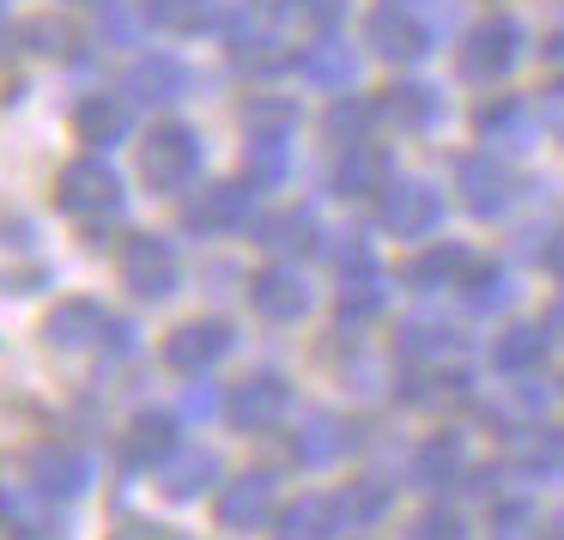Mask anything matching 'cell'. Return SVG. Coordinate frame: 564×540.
<instances>
[{
  "instance_id": "74e56055",
  "label": "cell",
  "mask_w": 564,
  "mask_h": 540,
  "mask_svg": "<svg viewBox=\"0 0 564 540\" xmlns=\"http://www.w3.org/2000/svg\"><path fill=\"white\" fill-rule=\"evenodd\" d=\"M528 522H534V510H528L522 498H510V504H498V510H491V534H498V540H522Z\"/></svg>"
},
{
  "instance_id": "1f68e13d",
  "label": "cell",
  "mask_w": 564,
  "mask_h": 540,
  "mask_svg": "<svg viewBox=\"0 0 564 540\" xmlns=\"http://www.w3.org/2000/svg\"><path fill=\"white\" fill-rule=\"evenodd\" d=\"M147 13L164 31H200L213 19V0H147Z\"/></svg>"
},
{
  "instance_id": "7dc6e473",
  "label": "cell",
  "mask_w": 564,
  "mask_h": 540,
  "mask_svg": "<svg viewBox=\"0 0 564 540\" xmlns=\"http://www.w3.org/2000/svg\"><path fill=\"white\" fill-rule=\"evenodd\" d=\"M546 62H564V31H558V37H546Z\"/></svg>"
},
{
  "instance_id": "ee69618b",
  "label": "cell",
  "mask_w": 564,
  "mask_h": 540,
  "mask_svg": "<svg viewBox=\"0 0 564 540\" xmlns=\"http://www.w3.org/2000/svg\"><path fill=\"white\" fill-rule=\"evenodd\" d=\"M188 413L207 419V413H213V395H207V389H188Z\"/></svg>"
},
{
  "instance_id": "b9f144b4",
  "label": "cell",
  "mask_w": 564,
  "mask_h": 540,
  "mask_svg": "<svg viewBox=\"0 0 564 540\" xmlns=\"http://www.w3.org/2000/svg\"><path fill=\"white\" fill-rule=\"evenodd\" d=\"M546 268H552V280L564 285V231H558V237H552V244H546Z\"/></svg>"
},
{
  "instance_id": "30bf717a",
  "label": "cell",
  "mask_w": 564,
  "mask_h": 540,
  "mask_svg": "<svg viewBox=\"0 0 564 540\" xmlns=\"http://www.w3.org/2000/svg\"><path fill=\"white\" fill-rule=\"evenodd\" d=\"M516 50H522V31H516L510 19H486V25H474V31H467V43H462V74L503 79V74H510V62H516Z\"/></svg>"
},
{
  "instance_id": "ab89813d",
  "label": "cell",
  "mask_w": 564,
  "mask_h": 540,
  "mask_svg": "<svg viewBox=\"0 0 564 540\" xmlns=\"http://www.w3.org/2000/svg\"><path fill=\"white\" fill-rule=\"evenodd\" d=\"M334 268L340 273H377V261H370L365 244H334Z\"/></svg>"
},
{
  "instance_id": "d6a6232c",
  "label": "cell",
  "mask_w": 564,
  "mask_h": 540,
  "mask_svg": "<svg viewBox=\"0 0 564 540\" xmlns=\"http://www.w3.org/2000/svg\"><path fill=\"white\" fill-rule=\"evenodd\" d=\"M377 310H382L377 273H346V285H340V322H365V316H377Z\"/></svg>"
},
{
  "instance_id": "ffe728a7",
  "label": "cell",
  "mask_w": 564,
  "mask_h": 540,
  "mask_svg": "<svg viewBox=\"0 0 564 540\" xmlns=\"http://www.w3.org/2000/svg\"><path fill=\"white\" fill-rule=\"evenodd\" d=\"M377 188H389V159H382L377 147H346V159L334 164V195H377Z\"/></svg>"
},
{
  "instance_id": "44dd1931",
  "label": "cell",
  "mask_w": 564,
  "mask_h": 540,
  "mask_svg": "<svg viewBox=\"0 0 564 540\" xmlns=\"http://www.w3.org/2000/svg\"><path fill=\"white\" fill-rule=\"evenodd\" d=\"M540 358H546V328H534V322L503 328L498 346H491V365H498L503 377H528V370H540Z\"/></svg>"
},
{
  "instance_id": "d4e9b609",
  "label": "cell",
  "mask_w": 564,
  "mask_h": 540,
  "mask_svg": "<svg viewBox=\"0 0 564 540\" xmlns=\"http://www.w3.org/2000/svg\"><path fill=\"white\" fill-rule=\"evenodd\" d=\"M74 128H79L86 147H116V140H128V104L86 98V104H79V116H74Z\"/></svg>"
},
{
  "instance_id": "83f0119b",
  "label": "cell",
  "mask_w": 564,
  "mask_h": 540,
  "mask_svg": "<svg viewBox=\"0 0 564 540\" xmlns=\"http://www.w3.org/2000/svg\"><path fill=\"white\" fill-rule=\"evenodd\" d=\"M455 346H462V341H455L449 328H437V322H406V328H401V358H406V365H443Z\"/></svg>"
},
{
  "instance_id": "8d00e7d4",
  "label": "cell",
  "mask_w": 564,
  "mask_h": 540,
  "mask_svg": "<svg viewBox=\"0 0 564 540\" xmlns=\"http://www.w3.org/2000/svg\"><path fill=\"white\" fill-rule=\"evenodd\" d=\"M413 540H467V528H462L455 510H425L413 522Z\"/></svg>"
},
{
  "instance_id": "7bdbcfd3",
  "label": "cell",
  "mask_w": 564,
  "mask_h": 540,
  "mask_svg": "<svg viewBox=\"0 0 564 540\" xmlns=\"http://www.w3.org/2000/svg\"><path fill=\"white\" fill-rule=\"evenodd\" d=\"M546 122L564 134V86H552V91H546Z\"/></svg>"
},
{
  "instance_id": "c3c4849f",
  "label": "cell",
  "mask_w": 564,
  "mask_h": 540,
  "mask_svg": "<svg viewBox=\"0 0 564 540\" xmlns=\"http://www.w3.org/2000/svg\"><path fill=\"white\" fill-rule=\"evenodd\" d=\"M546 540H564V510L552 516V534H546Z\"/></svg>"
},
{
  "instance_id": "4fadbf2b",
  "label": "cell",
  "mask_w": 564,
  "mask_h": 540,
  "mask_svg": "<svg viewBox=\"0 0 564 540\" xmlns=\"http://www.w3.org/2000/svg\"><path fill=\"white\" fill-rule=\"evenodd\" d=\"M455 183H462V201L479 213V219H498V213L510 207V188H516L510 171H503L498 159H479V152L455 164Z\"/></svg>"
},
{
  "instance_id": "7a4b0ae2",
  "label": "cell",
  "mask_w": 564,
  "mask_h": 540,
  "mask_svg": "<svg viewBox=\"0 0 564 540\" xmlns=\"http://www.w3.org/2000/svg\"><path fill=\"white\" fill-rule=\"evenodd\" d=\"M55 207L79 225H104V219L122 213V183H116L110 164L86 152V159L62 164V176H55Z\"/></svg>"
},
{
  "instance_id": "52a82bcc",
  "label": "cell",
  "mask_w": 564,
  "mask_h": 540,
  "mask_svg": "<svg viewBox=\"0 0 564 540\" xmlns=\"http://www.w3.org/2000/svg\"><path fill=\"white\" fill-rule=\"evenodd\" d=\"M249 213H256V188L249 183H213V188H200V195L188 201L183 219H188V231L219 237V231H243Z\"/></svg>"
},
{
  "instance_id": "7402d4cb",
  "label": "cell",
  "mask_w": 564,
  "mask_h": 540,
  "mask_svg": "<svg viewBox=\"0 0 564 540\" xmlns=\"http://www.w3.org/2000/svg\"><path fill=\"white\" fill-rule=\"evenodd\" d=\"M256 244L273 249V256H304V249H316V219H310L304 207L268 213V219L256 225Z\"/></svg>"
},
{
  "instance_id": "60d3db41",
  "label": "cell",
  "mask_w": 564,
  "mask_h": 540,
  "mask_svg": "<svg viewBox=\"0 0 564 540\" xmlns=\"http://www.w3.org/2000/svg\"><path fill=\"white\" fill-rule=\"evenodd\" d=\"M31 37H37V50H67V25H50V19H37V25H25Z\"/></svg>"
},
{
  "instance_id": "4316f807",
  "label": "cell",
  "mask_w": 564,
  "mask_h": 540,
  "mask_svg": "<svg viewBox=\"0 0 564 540\" xmlns=\"http://www.w3.org/2000/svg\"><path fill=\"white\" fill-rule=\"evenodd\" d=\"M297 128V104L292 98H249L243 104V134L249 140H285Z\"/></svg>"
},
{
  "instance_id": "2e32d148",
  "label": "cell",
  "mask_w": 564,
  "mask_h": 540,
  "mask_svg": "<svg viewBox=\"0 0 564 540\" xmlns=\"http://www.w3.org/2000/svg\"><path fill=\"white\" fill-rule=\"evenodd\" d=\"M128 91H134L140 104H171L188 91V67L176 62V55H140V62L128 67Z\"/></svg>"
},
{
  "instance_id": "ba28073f",
  "label": "cell",
  "mask_w": 564,
  "mask_h": 540,
  "mask_svg": "<svg viewBox=\"0 0 564 540\" xmlns=\"http://www.w3.org/2000/svg\"><path fill=\"white\" fill-rule=\"evenodd\" d=\"M231 353V328L225 322H183V328L164 341V365L176 370V377H200V370H213L219 358Z\"/></svg>"
},
{
  "instance_id": "5b68a950",
  "label": "cell",
  "mask_w": 564,
  "mask_h": 540,
  "mask_svg": "<svg viewBox=\"0 0 564 540\" xmlns=\"http://www.w3.org/2000/svg\"><path fill=\"white\" fill-rule=\"evenodd\" d=\"M268 522H280V479H273L268 467L237 474L231 486L219 492V528L249 534V528H268Z\"/></svg>"
},
{
  "instance_id": "f35d334b",
  "label": "cell",
  "mask_w": 564,
  "mask_h": 540,
  "mask_svg": "<svg viewBox=\"0 0 564 540\" xmlns=\"http://www.w3.org/2000/svg\"><path fill=\"white\" fill-rule=\"evenodd\" d=\"M479 128H486V134H516V128H522V110H516V104H491V110H479Z\"/></svg>"
},
{
  "instance_id": "7c38bea8",
  "label": "cell",
  "mask_w": 564,
  "mask_h": 540,
  "mask_svg": "<svg viewBox=\"0 0 564 540\" xmlns=\"http://www.w3.org/2000/svg\"><path fill=\"white\" fill-rule=\"evenodd\" d=\"M249 304L268 322H297L310 310V285L297 268H261L256 280H249Z\"/></svg>"
},
{
  "instance_id": "e0dca14e",
  "label": "cell",
  "mask_w": 564,
  "mask_h": 540,
  "mask_svg": "<svg viewBox=\"0 0 564 540\" xmlns=\"http://www.w3.org/2000/svg\"><path fill=\"white\" fill-rule=\"evenodd\" d=\"M340 7L346 0H273L268 25L285 31V37H328L340 25Z\"/></svg>"
},
{
  "instance_id": "d590c367",
  "label": "cell",
  "mask_w": 564,
  "mask_h": 540,
  "mask_svg": "<svg viewBox=\"0 0 564 540\" xmlns=\"http://www.w3.org/2000/svg\"><path fill=\"white\" fill-rule=\"evenodd\" d=\"M370 116H377V104L340 98V104H334V110H328V134H334V140H346V147H352V140H365Z\"/></svg>"
},
{
  "instance_id": "603a6c76",
  "label": "cell",
  "mask_w": 564,
  "mask_h": 540,
  "mask_svg": "<svg viewBox=\"0 0 564 540\" xmlns=\"http://www.w3.org/2000/svg\"><path fill=\"white\" fill-rule=\"evenodd\" d=\"M340 528V498H297L280 510V540H334Z\"/></svg>"
},
{
  "instance_id": "4dcf8cb0",
  "label": "cell",
  "mask_w": 564,
  "mask_h": 540,
  "mask_svg": "<svg viewBox=\"0 0 564 540\" xmlns=\"http://www.w3.org/2000/svg\"><path fill=\"white\" fill-rule=\"evenodd\" d=\"M389 498H394V492L382 486V479H358V486L340 492V516H346V522H377V516L389 510Z\"/></svg>"
},
{
  "instance_id": "5bb4252c",
  "label": "cell",
  "mask_w": 564,
  "mask_h": 540,
  "mask_svg": "<svg viewBox=\"0 0 564 540\" xmlns=\"http://www.w3.org/2000/svg\"><path fill=\"white\" fill-rule=\"evenodd\" d=\"M176 455V413L152 407V413H134V425L122 431V462L128 467H159Z\"/></svg>"
},
{
  "instance_id": "836d02e7",
  "label": "cell",
  "mask_w": 564,
  "mask_h": 540,
  "mask_svg": "<svg viewBox=\"0 0 564 540\" xmlns=\"http://www.w3.org/2000/svg\"><path fill=\"white\" fill-rule=\"evenodd\" d=\"M516 455H522V467H534V474H552V479H558V474H564V431H528Z\"/></svg>"
},
{
  "instance_id": "f6af8a7d",
  "label": "cell",
  "mask_w": 564,
  "mask_h": 540,
  "mask_svg": "<svg viewBox=\"0 0 564 540\" xmlns=\"http://www.w3.org/2000/svg\"><path fill=\"white\" fill-rule=\"evenodd\" d=\"M7 540H62V534H50V528L37 522V528H13V534H7Z\"/></svg>"
},
{
  "instance_id": "ac0fdd59",
  "label": "cell",
  "mask_w": 564,
  "mask_h": 540,
  "mask_svg": "<svg viewBox=\"0 0 564 540\" xmlns=\"http://www.w3.org/2000/svg\"><path fill=\"white\" fill-rule=\"evenodd\" d=\"M352 443H358V438H352V425H346V419L316 413V419H310V425L292 438V450H297V462H304V467H328V462H340Z\"/></svg>"
},
{
  "instance_id": "8992f818",
  "label": "cell",
  "mask_w": 564,
  "mask_h": 540,
  "mask_svg": "<svg viewBox=\"0 0 564 540\" xmlns=\"http://www.w3.org/2000/svg\"><path fill=\"white\" fill-rule=\"evenodd\" d=\"M225 413H231L243 431H273L285 413H292V382H285L280 370H256V377H243L231 389Z\"/></svg>"
},
{
  "instance_id": "277c9868",
  "label": "cell",
  "mask_w": 564,
  "mask_h": 540,
  "mask_svg": "<svg viewBox=\"0 0 564 540\" xmlns=\"http://www.w3.org/2000/svg\"><path fill=\"white\" fill-rule=\"evenodd\" d=\"M116 268H122V285L134 298H171L176 292V280H183V261H176V249L164 244V237H152V231H134V237H122V256H116Z\"/></svg>"
},
{
  "instance_id": "6da1fadb",
  "label": "cell",
  "mask_w": 564,
  "mask_h": 540,
  "mask_svg": "<svg viewBox=\"0 0 564 540\" xmlns=\"http://www.w3.org/2000/svg\"><path fill=\"white\" fill-rule=\"evenodd\" d=\"M43 341L55 346V353H134V328H128L122 316H110V310L98 304V298H62V304L43 316Z\"/></svg>"
},
{
  "instance_id": "d6986e66",
  "label": "cell",
  "mask_w": 564,
  "mask_h": 540,
  "mask_svg": "<svg viewBox=\"0 0 564 540\" xmlns=\"http://www.w3.org/2000/svg\"><path fill=\"white\" fill-rule=\"evenodd\" d=\"M213 479H219V462H213L207 450H183V455H171V462H159V492L176 504L200 498Z\"/></svg>"
},
{
  "instance_id": "8fae6325",
  "label": "cell",
  "mask_w": 564,
  "mask_h": 540,
  "mask_svg": "<svg viewBox=\"0 0 564 540\" xmlns=\"http://www.w3.org/2000/svg\"><path fill=\"white\" fill-rule=\"evenodd\" d=\"M365 37H370V50L389 55V62H419V55L431 50V31L406 13L401 0H389V7H377V13H370Z\"/></svg>"
},
{
  "instance_id": "3957f363",
  "label": "cell",
  "mask_w": 564,
  "mask_h": 540,
  "mask_svg": "<svg viewBox=\"0 0 564 540\" xmlns=\"http://www.w3.org/2000/svg\"><path fill=\"white\" fill-rule=\"evenodd\" d=\"M200 171V134L183 122H159L147 134V147H140V176H147L159 195H176V188H188Z\"/></svg>"
},
{
  "instance_id": "cb8c5ba5",
  "label": "cell",
  "mask_w": 564,
  "mask_h": 540,
  "mask_svg": "<svg viewBox=\"0 0 564 540\" xmlns=\"http://www.w3.org/2000/svg\"><path fill=\"white\" fill-rule=\"evenodd\" d=\"M467 249H455V244H437V249H425V256H413L406 261V285H419V292H437V285H455V280H467Z\"/></svg>"
},
{
  "instance_id": "681fc988",
  "label": "cell",
  "mask_w": 564,
  "mask_h": 540,
  "mask_svg": "<svg viewBox=\"0 0 564 540\" xmlns=\"http://www.w3.org/2000/svg\"><path fill=\"white\" fill-rule=\"evenodd\" d=\"M0 50H7V31H0Z\"/></svg>"
},
{
  "instance_id": "484cf974",
  "label": "cell",
  "mask_w": 564,
  "mask_h": 540,
  "mask_svg": "<svg viewBox=\"0 0 564 540\" xmlns=\"http://www.w3.org/2000/svg\"><path fill=\"white\" fill-rule=\"evenodd\" d=\"M455 474H462V438H455V431H437V438L419 443V455H413L419 486H449Z\"/></svg>"
},
{
  "instance_id": "9c48e42d",
  "label": "cell",
  "mask_w": 564,
  "mask_h": 540,
  "mask_svg": "<svg viewBox=\"0 0 564 540\" xmlns=\"http://www.w3.org/2000/svg\"><path fill=\"white\" fill-rule=\"evenodd\" d=\"M443 219V195L431 183H389L382 188V225L394 237H431Z\"/></svg>"
},
{
  "instance_id": "9a60e30c",
  "label": "cell",
  "mask_w": 564,
  "mask_h": 540,
  "mask_svg": "<svg viewBox=\"0 0 564 540\" xmlns=\"http://www.w3.org/2000/svg\"><path fill=\"white\" fill-rule=\"evenodd\" d=\"M91 486V462L79 450H37L31 455V492L37 498H79Z\"/></svg>"
},
{
  "instance_id": "bcb514c9",
  "label": "cell",
  "mask_w": 564,
  "mask_h": 540,
  "mask_svg": "<svg viewBox=\"0 0 564 540\" xmlns=\"http://www.w3.org/2000/svg\"><path fill=\"white\" fill-rule=\"evenodd\" d=\"M546 334H558V341H564V304H552V316H546Z\"/></svg>"
},
{
  "instance_id": "e575fe53",
  "label": "cell",
  "mask_w": 564,
  "mask_h": 540,
  "mask_svg": "<svg viewBox=\"0 0 564 540\" xmlns=\"http://www.w3.org/2000/svg\"><path fill=\"white\" fill-rule=\"evenodd\" d=\"M467 304L474 310L510 304V280H503V268H467Z\"/></svg>"
},
{
  "instance_id": "f907efd6",
  "label": "cell",
  "mask_w": 564,
  "mask_h": 540,
  "mask_svg": "<svg viewBox=\"0 0 564 540\" xmlns=\"http://www.w3.org/2000/svg\"><path fill=\"white\" fill-rule=\"evenodd\" d=\"M401 7H406V0H401Z\"/></svg>"
},
{
  "instance_id": "f1b7e54d",
  "label": "cell",
  "mask_w": 564,
  "mask_h": 540,
  "mask_svg": "<svg viewBox=\"0 0 564 540\" xmlns=\"http://www.w3.org/2000/svg\"><path fill=\"white\" fill-rule=\"evenodd\" d=\"M377 110L389 116V122H401V128H425L431 116H437V91L431 86H394Z\"/></svg>"
},
{
  "instance_id": "f546056e",
  "label": "cell",
  "mask_w": 564,
  "mask_h": 540,
  "mask_svg": "<svg viewBox=\"0 0 564 540\" xmlns=\"http://www.w3.org/2000/svg\"><path fill=\"white\" fill-rule=\"evenodd\" d=\"M304 74L322 79V86H346V79H352V55H346V43L316 37V43H310V55H304Z\"/></svg>"
}]
</instances>
